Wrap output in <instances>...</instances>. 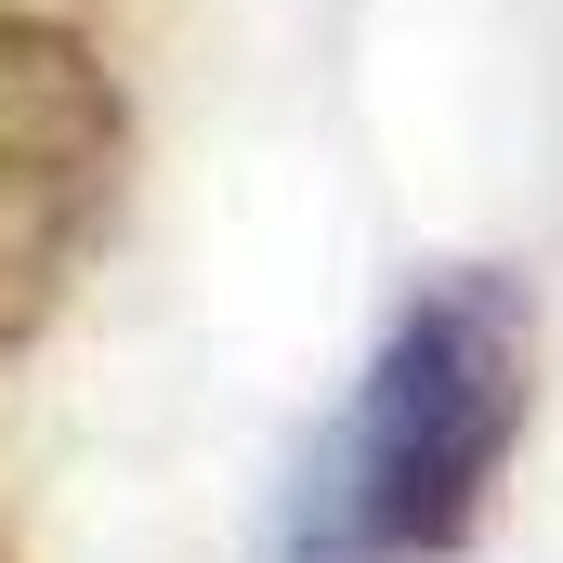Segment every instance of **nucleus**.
I'll use <instances>...</instances> for the list:
<instances>
[{
	"mask_svg": "<svg viewBox=\"0 0 563 563\" xmlns=\"http://www.w3.org/2000/svg\"><path fill=\"white\" fill-rule=\"evenodd\" d=\"M538 420V301L498 263L420 276L276 498V563H459Z\"/></svg>",
	"mask_w": 563,
	"mask_h": 563,
	"instance_id": "1",
	"label": "nucleus"
},
{
	"mask_svg": "<svg viewBox=\"0 0 563 563\" xmlns=\"http://www.w3.org/2000/svg\"><path fill=\"white\" fill-rule=\"evenodd\" d=\"M119 157H132V106L106 53L40 13H0V354L53 328L92 236L119 223Z\"/></svg>",
	"mask_w": 563,
	"mask_h": 563,
	"instance_id": "2",
	"label": "nucleus"
}]
</instances>
